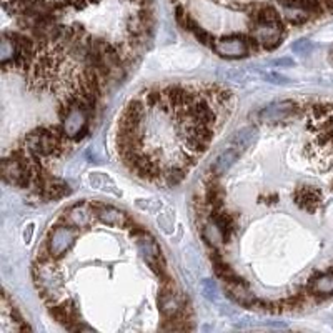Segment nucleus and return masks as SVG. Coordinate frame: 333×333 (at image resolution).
Segmentation results:
<instances>
[{
  "instance_id": "1",
  "label": "nucleus",
  "mask_w": 333,
  "mask_h": 333,
  "mask_svg": "<svg viewBox=\"0 0 333 333\" xmlns=\"http://www.w3.org/2000/svg\"><path fill=\"white\" fill-rule=\"evenodd\" d=\"M33 280H35L38 295L45 303L55 302L58 292L63 287V277L52 263H33Z\"/></svg>"
},
{
  "instance_id": "2",
  "label": "nucleus",
  "mask_w": 333,
  "mask_h": 333,
  "mask_svg": "<svg viewBox=\"0 0 333 333\" xmlns=\"http://www.w3.org/2000/svg\"><path fill=\"white\" fill-rule=\"evenodd\" d=\"M77 240V232L72 225L62 223V225H55L50 228L47 237V248L55 258L62 257L67 250H70V247Z\"/></svg>"
},
{
  "instance_id": "3",
  "label": "nucleus",
  "mask_w": 333,
  "mask_h": 333,
  "mask_svg": "<svg viewBox=\"0 0 333 333\" xmlns=\"http://www.w3.org/2000/svg\"><path fill=\"white\" fill-rule=\"evenodd\" d=\"M212 48L220 57L225 58H245L250 53V48H248L247 43V35H243V33H235V35L215 40Z\"/></svg>"
},
{
  "instance_id": "4",
  "label": "nucleus",
  "mask_w": 333,
  "mask_h": 333,
  "mask_svg": "<svg viewBox=\"0 0 333 333\" xmlns=\"http://www.w3.org/2000/svg\"><path fill=\"white\" fill-rule=\"evenodd\" d=\"M48 313L53 317V320L62 323L67 330H73V327L80 323V315H78L77 303L73 300H65L62 303H55V305L48 307Z\"/></svg>"
},
{
  "instance_id": "5",
  "label": "nucleus",
  "mask_w": 333,
  "mask_h": 333,
  "mask_svg": "<svg viewBox=\"0 0 333 333\" xmlns=\"http://www.w3.org/2000/svg\"><path fill=\"white\" fill-rule=\"evenodd\" d=\"M88 115L82 108H75L70 115H67L63 118V128H65L67 135L73 138V140H80V138L85 137V133L88 132V123H87Z\"/></svg>"
},
{
  "instance_id": "6",
  "label": "nucleus",
  "mask_w": 333,
  "mask_h": 333,
  "mask_svg": "<svg viewBox=\"0 0 333 333\" xmlns=\"http://www.w3.org/2000/svg\"><path fill=\"white\" fill-rule=\"evenodd\" d=\"M293 200H295L298 208H302V210H305L308 213H313V212H317L318 207H320L322 192L318 190L317 187L305 185V187L297 188Z\"/></svg>"
},
{
  "instance_id": "7",
  "label": "nucleus",
  "mask_w": 333,
  "mask_h": 333,
  "mask_svg": "<svg viewBox=\"0 0 333 333\" xmlns=\"http://www.w3.org/2000/svg\"><path fill=\"white\" fill-rule=\"evenodd\" d=\"M93 217H95V212H93L92 205L78 203V205L72 207L70 210L65 212V215L60 218V222L72 227H88L92 223Z\"/></svg>"
},
{
  "instance_id": "8",
  "label": "nucleus",
  "mask_w": 333,
  "mask_h": 333,
  "mask_svg": "<svg viewBox=\"0 0 333 333\" xmlns=\"http://www.w3.org/2000/svg\"><path fill=\"white\" fill-rule=\"evenodd\" d=\"M93 212H95V217L102 223H107V225L112 227H125L128 222V217L123 212L117 210L113 207H105V205H97L93 203L92 205Z\"/></svg>"
},
{
  "instance_id": "9",
  "label": "nucleus",
  "mask_w": 333,
  "mask_h": 333,
  "mask_svg": "<svg viewBox=\"0 0 333 333\" xmlns=\"http://www.w3.org/2000/svg\"><path fill=\"white\" fill-rule=\"evenodd\" d=\"M297 110H298V105L295 102L273 103V105L263 108L260 112V118L262 120H268V122H277V120H283V118L293 115Z\"/></svg>"
},
{
  "instance_id": "10",
  "label": "nucleus",
  "mask_w": 333,
  "mask_h": 333,
  "mask_svg": "<svg viewBox=\"0 0 333 333\" xmlns=\"http://www.w3.org/2000/svg\"><path fill=\"white\" fill-rule=\"evenodd\" d=\"M158 305H160V310L167 320H175L183 312V305L177 300L173 290H162L160 297H158Z\"/></svg>"
},
{
  "instance_id": "11",
  "label": "nucleus",
  "mask_w": 333,
  "mask_h": 333,
  "mask_svg": "<svg viewBox=\"0 0 333 333\" xmlns=\"http://www.w3.org/2000/svg\"><path fill=\"white\" fill-rule=\"evenodd\" d=\"M212 222L215 223V227L220 230L223 242H230V238L233 235V230H235V218L232 217V213H228L225 210H213L210 213Z\"/></svg>"
},
{
  "instance_id": "12",
  "label": "nucleus",
  "mask_w": 333,
  "mask_h": 333,
  "mask_svg": "<svg viewBox=\"0 0 333 333\" xmlns=\"http://www.w3.org/2000/svg\"><path fill=\"white\" fill-rule=\"evenodd\" d=\"M203 197H205L207 203L210 205L212 212L220 210L223 207V193L220 183L217 182V175H213V173H210V177L205 180V193H203Z\"/></svg>"
},
{
  "instance_id": "13",
  "label": "nucleus",
  "mask_w": 333,
  "mask_h": 333,
  "mask_svg": "<svg viewBox=\"0 0 333 333\" xmlns=\"http://www.w3.org/2000/svg\"><path fill=\"white\" fill-rule=\"evenodd\" d=\"M70 195V188L63 180L57 177H52L50 180H48L47 187L43 188V192L38 195V198H42V200L45 202H52V200H58V198H63Z\"/></svg>"
},
{
  "instance_id": "14",
  "label": "nucleus",
  "mask_w": 333,
  "mask_h": 333,
  "mask_svg": "<svg viewBox=\"0 0 333 333\" xmlns=\"http://www.w3.org/2000/svg\"><path fill=\"white\" fill-rule=\"evenodd\" d=\"M238 160V150L237 148H227L225 152H222L220 155L215 158V162L212 163L210 172L213 175L220 177L223 173H227L230 168L235 165V162Z\"/></svg>"
},
{
  "instance_id": "15",
  "label": "nucleus",
  "mask_w": 333,
  "mask_h": 333,
  "mask_svg": "<svg viewBox=\"0 0 333 333\" xmlns=\"http://www.w3.org/2000/svg\"><path fill=\"white\" fill-rule=\"evenodd\" d=\"M312 295H333V272L327 273V275H320L318 278H312L308 283Z\"/></svg>"
},
{
  "instance_id": "16",
  "label": "nucleus",
  "mask_w": 333,
  "mask_h": 333,
  "mask_svg": "<svg viewBox=\"0 0 333 333\" xmlns=\"http://www.w3.org/2000/svg\"><path fill=\"white\" fill-rule=\"evenodd\" d=\"M88 180H90V185L93 188H97V190L112 193V195H117V197L122 195V193L117 190V187H115V183L112 182V178L107 177L105 173H98V172L97 173H90Z\"/></svg>"
},
{
  "instance_id": "17",
  "label": "nucleus",
  "mask_w": 333,
  "mask_h": 333,
  "mask_svg": "<svg viewBox=\"0 0 333 333\" xmlns=\"http://www.w3.org/2000/svg\"><path fill=\"white\" fill-rule=\"evenodd\" d=\"M213 272H215V275L225 283H235L238 280H242V278L235 273V270H233L225 260L213 262Z\"/></svg>"
},
{
  "instance_id": "18",
  "label": "nucleus",
  "mask_w": 333,
  "mask_h": 333,
  "mask_svg": "<svg viewBox=\"0 0 333 333\" xmlns=\"http://www.w3.org/2000/svg\"><path fill=\"white\" fill-rule=\"evenodd\" d=\"M255 137H257V130H255V128H252V127L242 128V130H238L235 135L232 137L230 145H232L233 148H237V150H238V148H247Z\"/></svg>"
},
{
  "instance_id": "19",
  "label": "nucleus",
  "mask_w": 333,
  "mask_h": 333,
  "mask_svg": "<svg viewBox=\"0 0 333 333\" xmlns=\"http://www.w3.org/2000/svg\"><path fill=\"white\" fill-rule=\"evenodd\" d=\"M187 170L188 167L185 165H180V167H173L170 170H165V175H163V183H165L167 187H177L180 185L183 182V178L187 175Z\"/></svg>"
},
{
  "instance_id": "20",
  "label": "nucleus",
  "mask_w": 333,
  "mask_h": 333,
  "mask_svg": "<svg viewBox=\"0 0 333 333\" xmlns=\"http://www.w3.org/2000/svg\"><path fill=\"white\" fill-rule=\"evenodd\" d=\"M283 18H285L287 23H290L293 27H300L303 23L312 20L310 13H307L302 8H285V17Z\"/></svg>"
},
{
  "instance_id": "21",
  "label": "nucleus",
  "mask_w": 333,
  "mask_h": 333,
  "mask_svg": "<svg viewBox=\"0 0 333 333\" xmlns=\"http://www.w3.org/2000/svg\"><path fill=\"white\" fill-rule=\"evenodd\" d=\"M190 33H193V37H195L197 40L202 43V45L212 47V45H213V42H215V40H213V35H212V33H210V32H207L205 28L200 27V25H198V23L192 28V32H190Z\"/></svg>"
},
{
  "instance_id": "22",
  "label": "nucleus",
  "mask_w": 333,
  "mask_h": 333,
  "mask_svg": "<svg viewBox=\"0 0 333 333\" xmlns=\"http://www.w3.org/2000/svg\"><path fill=\"white\" fill-rule=\"evenodd\" d=\"M158 225L163 228V232L170 233L173 230V228H172L173 227V215H172V212L162 213V215L158 217Z\"/></svg>"
},
{
  "instance_id": "23",
  "label": "nucleus",
  "mask_w": 333,
  "mask_h": 333,
  "mask_svg": "<svg viewBox=\"0 0 333 333\" xmlns=\"http://www.w3.org/2000/svg\"><path fill=\"white\" fill-rule=\"evenodd\" d=\"M312 110H313V115L317 118H322V117H325L327 113L333 112V105L332 103H317V105L312 107Z\"/></svg>"
},
{
  "instance_id": "24",
  "label": "nucleus",
  "mask_w": 333,
  "mask_h": 333,
  "mask_svg": "<svg viewBox=\"0 0 333 333\" xmlns=\"http://www.w3.org/2000/svg\"><path fill=\"white\" fill-rule=\"evenodd\" d=\"M147 233H148V232L145 230V228H143L142 225H138V223H135V222H133L132 225H130V235H132V237L142 238L143 235H147Z\"/></svg>"
},
{
  "instance_id": "25",
  "label": "nucleus",
  "mask_w": 333,
  "mask_h": 333,
  "mask_svg": "<svg viewBox=\"0 0 333 333\" xmlns=\"http://www.w3.org/2000/svg\"><path fill=\"white\" fill-rule=\"evenodd\" d=\"M323 7H325L327 13H333V0H322Z\"/></svg>"
},
{
  "instance_id": "26",
  "label": "nucleus",
  "mask_w": 333,
  "mask_h": 333,
  "mask_svg": "<svg viewBox=\"0 0 333 333\" xmlns=\"http://www.w3.org/2000/svg\"><path fill=\"white\" fill-rule=\"evenodd\" d=\"M32 233H33V225H28L25 233H23V237H25V242H27V243L32 240Z\"/></svg>"
},
{
  "instance_id": "27",
  "label": "nucleus",
  "mask_w": 333,
  "mask_h": 333,
  "mask_svg": "<svg viewBox=\"0 0 333 333\" xmlns=\"http://www.w3.org/2000/svg\"><path fill=\"white\" fill-rule=\"evenodd\" d=\"M88 2H90V3H93V2H95V3H97V2H100V0H88Z\"/></svg>"
},
{
  "instance_id": "28",
  "label": "nucleus",
  "mask_w": 333,
  "mask_h": 333,
  "mask_svg": "<svg viewBox=\"0 0 333 333\" xmlns=\"http://www.w3.org/2000/svg\"><path fill=\"white\" fill-rule=\"evenodd\" d=\"M332 188H333V183H332Z\"/></svg>"
},
{
  "instance_id": "29",
  "label": "nucleus",
  "mask_w": 333,
  "mask_h": 333,
  "mask_svg": "<svg viewBox=\"0 0 333 333\" xmlns=\"http://www.w3.org/2000/svg\"><path fill=\"white\" fill-rule=\"evenodd\" d=\"M332 272H333V270H332Z\"/></svg>"
}]
</instances>
